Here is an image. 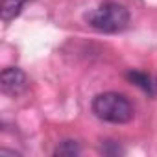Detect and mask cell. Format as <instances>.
Returning a JSON list of instances; mask_svg holds the SVG:
<instances>
[{
	"mask_svg": "<svg viewBox=\"0 0 157 157\" xmlns=\"http://www.w3.org/2000/svg\"><path fill=\"white\" fill-rule=\"evenodd\" d=\"M91 28L102 33H118L129 24V11L118 2H104L85 15Z\"/></svg>",
	"mask_w": 157,
	"mask_h": 157,
	"instance_id": "obj_1",
	"label": "cell"
},
{
	"mask_svg": "<svg viewBox=\"0 0 157 157\" xmlns=\"http://www.w3.org/2000/svg\"><path fill=\"white\" fill-rule=\"evenodd\" d=\"M93 113L109 124H128L135 115L131 102L120 93H102L94 96Z\"/></svg>",
	"mask_w": 157,
	"mask_h": 157,
	"instance_id": "obj_2",
	"label": "cell"
},
{
	"mask_svg": "<svg viewBox=\"0 0 157 157\" xmlns=\"http://www.w3.org/2000/svg\"><path fill=\"white\" fill-rule=\"evenodd\" d=\"M0 87L4 94L17 98L28 89V78L19 67H8L0 74Z\"/></svg>",
	"mask_w": 157,
	"mask_h": 157,
	"instance_id": "obj_3",
	"label": "cell"
},
{
	"mask_svg": "<svg viewBox=\"0 0 157 157\" xmlns=\"http://www.w3.org/2000/svg\"><path fill=\"white\" fill-rule=\"evenodd\" d=\"M30 0H2V2H0V15H2V21L10 22L15 17H19V13L22 11V8Z\"/></svg>",
	"mask_w": 157,
	"mask_h": 157,
	"instance_id": "obj_4",
	"label": "cell"
},
{
	"mask_svg": "<svg viewBox=\"0 0 157 157\" xmlns=\"http://www.w3.org/2000/svg\"><path fill=\"white\" fill-rule=\"evenodd\" d=\"M82 148L76 140H63L56 150H54V155H61V157H74V155H80Z\"/></svg>",
	"mask_w": 157,
	"mask_h": 157,
	"instance_id": "obj_5",
	"label": "cell"
},
{
	"mask_svg": "<svg viewBox=\"0 0 157 157\" xmlns=\"http://www.w3.org/2000/svg\"><path fill=\"white\" fill-rule=\"evenodd\" d=\"M128 80H131L135 85H139L140 89H144L146 93H151V83H150V76L139 70H129L128 72Z\"/></svg>",
	"mask_w": 157,
	"mask_h": 157,
	"instance_id": "obj_6",
	"label": "cell"
}]
</instances>
